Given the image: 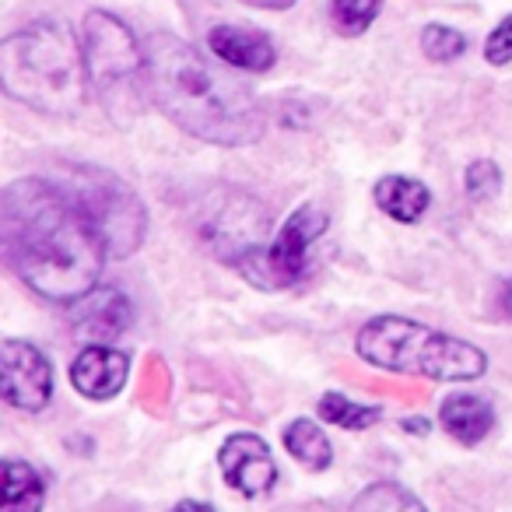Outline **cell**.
I'll use <instances>...</instances> for the list:
<instances>
[{
  "label": "cell",
  "mask_w": 512,
  "mask_h": 512,
  "mask_svg": "<svg viewBox=\"0 0 512 512\" xmlns=\"http://www.w3.org/2000/svg\"><path fill=\"white\" fill-rule=\"evenodd\" d=\"M0 85L46 116H78L88 99L85 46L60 18H39L0 43Z\"/></svg>",
  "instance_id": "3957f363"
},
{
  "label": "cell",
  "mask_w": 512,
  "mask_h": 512,
  "mask_svg": "<svg viewBox=\"0 0 512 512\" xmlns=\"http://www.w3.org/2000/svg\"><path fill=\"white\" fill-rule=\"evenodd\" d=\"M379 11H383V0H330L334 29L341 36H362L376 22Z\"/></svg>",
  "instance_id": "ffe728a7"
},
{
  "label": "cell",
  "mask_w": 512,
  "mask_h": 512,
  "mask_svg": "<svg viewBox=\"0 0 512 512\" xmlns=\"http://www.w3.org/2000/svg\"><path fill=\"white\" fill-rule=\"evenodd\" d=\"M148 99L190 137L242 148L264 137L267 116L242 81L207 64L190 43L155 32L144 43Z\"/></svg>",
  "instance_id": "7a4b0ae2"
},
{
  "label": "cell",
  "mask_w": 512,
  "mask_h": 512,
  "mask_svg": "<svg viewBox=\"0 0 512 512\" xmlns=\"http://www.w3.org/2000/svg\"><path fill=\"white\" fill-rule=\"evenodd\" d=\"M0 362H4V379H0V390L4 400L18 411H43L53 400V365L36 344L15 341L8 337L4 348H0Z\"/></svg>",
  "instance_id": "9c48e42d"
},
{
  "label": "cell",
  "mask_w": 512,
  "mask_h": 512,
  "mask_svg": "<svg viewBox=\"0 0 512 512\" xmlns=\"http://www.w3.org/2000/svg\"><path fill=\"white\" fill-rule=\"evenodd\" d=\"M197 232L204 239V246L218 256L221 264L235 267L242 278L253 274V267L260 264L264 249L271 246V214L260 200H253L242 190H218L214 197H207L204 211H200Z\"/></svg>",
  "instance_id": "52a82bcc"
},
{
  "label": "cell",
  "mask_w": 512,
  "mask_h": 512,
  "mask_svg": "<svg viewBox=\"0 0 512 512\" xmlns=\"http://www.w3.org/2000/svg\"><path fill=\"white\" fill-rule=\"evenodd\" d=\"M207 46L211 53L221 60V64L235 67V71L246 74H264L274 67L278 60V50L274 43L256 29H242V25H214L207 32Z\"/></svg>",
  "instance_id": "4fadbf2b"
},
{
  "label": "cell",
  "mask_w": 512,
  "mask_h": 512,
  "mask_svg": "<svg viewBox=\"0 0 512 512\" xmlns=\"http://www.w3.org/2000/svg\"><path fill=\"white\" fill-rule=\"evenodd\" d=\"M439 421L456 442L477 446L495 428V407L477 393H449L439 407Z\"/></svg>",
  "instance_id": "5bb4252c"
},
{
  "label": "cell",
  "mask_w": 512,
  "mask_h": 512,
  "mask_svg": "<svg viewBox=\"0 0 512 512\" xmlns=\"http://www.w3.org/2000/svg\"><path fill=\"white\" fill-rule=\"evenodd\" d=\"M218 467L228 488L239 491L242 498H264L278 484V463L271 446L253 432L228 435L225 446L218 449Z\"/></svg>",
  "instance_id": "30bf717a"
},
{
  "label": "cell",
  "mask_w": 512,
  "mask_h": 512,
  "mask_svg": "<svg viewBox=\"0 0 512 512\" xmlns=\"http://www.w3.org/2000/svg\"><path fill=\"white\" fill-rule=\"evenodd\" d=\"M400 428H407L411 435H425L428 428H432V421H428V418H404V421H400Z\"/></svg>",
  "instance_id": "484cf974"
},
{
  "label": "cell",
  "mask_w": 512,
  "mask_h": 512,
  "mask_svg": "<svg viewBox=\"0 0 512 512\" xmlns=\"http://www.w3.org/2000/svg\"><path fill=\"white\" fill-rule=\"evenodd\" d=\"M88 81L109 116L130 120L148 95V67L134 32L109 11H88L81 25Z\"/></svg>",
  "instance_id": "5b68a950"
},
{
  "label": "cell",
  "mask_w": 512,
  "mask_h": 512,
  "mask_svg": "<svg viewBox=\"0 0 512 512\" xmlns=\"http://www.w3.org/2000/svg\"><path fill=\"white\" fill-rule=\"evenodd\" d=\"M421 50L432 60H456L463 50H467V39H463L460 29H449V25H425L421 32Z\"/></svg>",
  "instance_id": "44dd1931"
},
{
  "label": "cell",
  "mask_w": 512,
  "mask_h": 512,
  "mask_svg": "<svg viewBox=\"0 0 512 512\" xmlns=\"http://www.w3.org/2000/svg\"><path fill=\"white\" fill-rule=\"evenodd\" d=\"M130 320H134V309H130V299L120 288H95L71 306L74 334L88 344L116 341L130 327Z\"/></svg>",
  "instance_id": "8fae6325"
},
{
  "label": "cell",
  "mask_w": 512,
  "mask_h": 512,
  "mask_svg": "<svg viewBox=\"0 0 512 512\" xmlns=\"http://www.w3.org/2000/svg\"><path fill=\"white\" fill-rule=\"evenodd\" d=\"M376 197V207L386 214V218L400 221V225H414L428 214L432 207V193H428L425 183L411 176H383L372 190Z\"/></svg>",
  "instance_id": "9a60e30c"
},
{
  "label": "cell",
  "mask_w": 512,
  "mask_h": 512,
  "mask_svg": "<svg viewBox=\"0 0 512 512\" xmlns=\"http://www.w3.org/2000/svg\"><path fill=\"white\" fill-rule=\"evenodd\" d=\"M57 186L74 200V207L95 228L106 256L123 260L144 242L148 211H144L141 197L120 176L99 169V165H67Z\"/></svg>",
  "instance_id": "8992f818"
},
{
  "label": "cell",
  "mask_w": 512,
  "mask_h": 512,
  "mask_svg": "<svg viewBox=\"0 0 512 512\" xmlns=\"http://www.w3.org/2000/svg\"><path fill=\"white\" fill-rule=\"evenodd\" d=\"M498 309H502V313L512 320V278L505 281L502 288H498Z\"/></svg>",
  "instance_id": "d4e9b609"
},
{
  "label": "cell",
  "mask_w": 512,
  "mask_h": 512,
  "mask_svg": "<svg viewBox=\"0 0 512 512\" xmlns=\"http://www.w3.org/2000/svg\"><path fill=\"white\" fill-rule=\"evenodd\" d=\"M362 362L404 376H425L435 383H470L488 369V355L470 341L432 330L407 316H376L355 337Z\"/></svg>",
  "instance_id": "277c9868"
},
{
  "label": "cell",
  "mask_w": 512,
  "mask_h": 512,
  "mask_svg": "<svg viewBox=\"0 0 512 512\" xmlns=\"http://www.w3.org/2000/svg\"><path fill=\"white\" fill-rule=\"evenodd\" d=\"M172 512H218V509L207 502H197V498H183V502L172 505Z\"/></svg>",
  "instance_id": "cb8c5ba5"
},
{
  "label": "cell",
  "mask_w": 512,
  "mask_h": 512,
  "mask_svg": "<svg viewBox=\"0 0 512 512\" xmlns=\"http://www.w3.org/2000/svg\"><path fill=\"white\" fill-rule=\"evenodd\" d=\"M463 186H467L470 200H491L498 190H502V169H498L491 158H481V162L467 165V176H463Z\"/></svg>",
  "instance_id": "7402d4cb"
},
{
  "label": "cell",
  "mask_w": 512,
  "mask_h": 512,
  "mask_svg": "<svg viewBox=\"0 0 512 512\" xmlns=\"http://www.w3.org/2000/svg\"><path fill=\"white\" fill-rule=\"evenodd\" d=\"M43 505V474L25 460H4V512H43Z\"/></svg>",
  "instance_id": "2e32d148"
},
{
  "label": "cell",
  "mask_w": 512,
  "mask_h": 512,
  "mask_svg": "<svg viewBox=\"0 0 512 512\" xmlns=\"http://www.w3.org/2000/svg\"><path fill=\"white\" fill-rule=\"evenodd\" d=\"M320 418L337 428H344V432H365V428H372L379 418H383V407L358 404V400L344 397V393H323Z\"/></svg>",
  "instance_id": "ac0fdd59"
},
{
  "label": "cell",
  "mask_w": 512,
  "mask_h": 512,
  "mask_svg": "<svg viewBox=\"0 0 512 512\" xmlns=\"http://www.w3.org/2000/svg\"><path fill=\"white\" fill-rule=\"evenodd\" d=\"M0 249L11 274L46 302L74 306L106 264L95 228L50 179H15L0 197Z\"/></svg>",
  "instance_id": "6da1fadb"
},
{
  "label": "cell",
  "mask_w": 512,
  "mask_h": 512,
  "mask_svg": "<svg viewBox=\"0 0 512 512\" xmlns=\"http://www.w3.org/2000/svg\"><path fill=\"white\" fill-rule=\"evenodd\" d=\"M285 449L292 460H299L302 467L316 470V474L334 463V446H330L327 432L309 418H295L292 425L285 428Z\"/></svg>",
  "instance_id": "e0dca14e"
},
{
  "label": "cell",
  "mask_w": 512,
  "mask_h": 512,
  "mask_svg": "<svg viewBox=\"0 0 512 512\" xmlns=\"http://www.w3.org/2000/svg\"><path fill=\"white\" fill-rule=\"evenodd\" d=\"M484 57H488V64H495V67L512 64V15L488 36V43H484Z\"/></svg>",
  "instance_id": "603a6c76"
},
{
  "label": "cell",
  "mask_w": 512,
  "mask_h": 512,
  "mask_svg": "<svg viewBox=\"0 0 512 512\" xmlns=\"http://www.w3.org/2000/svg\"><path fill=\"white\" fill-rule=\"evenodd\" d=\"M327 214L313 204H302L299 211L288 214L281 232L264 249L260 264L253 267L246 281L260 288H292L309 274V249L316 246L323 232H327Z\"/></svg>",
  "instance_id": "ba28073f"
},
{
  "label": "cell",
  "mask_w": 512,
  "mask_h": 512,
  "mask_svg": "<svg viewBox=\"0 0 512 512\" xmlns=\"http://www.w3.org/2000/svg\"><path fill=\"white\" fill-rule=\"evenodd\" d=\"M130 358L113 344H88L71 362V383L88 400H113L127 386Z\"/></svg>",
  "instance_id": "7c38bea8"
},
{
  "label": "cell",
  "mask_w": 512,
  "mask_h": 512,
  "mask_svg": "<svg viewBox=\"0 0 512 512\" xmlns=\"http://www.w3.org/2000/svg\"><path fill=\"white\" fill-rule=\"evenodd\" d=\"M348 512H428L421 505L418 495H411L407 488L393 481H379V484H369L362 495L351 502Z\"/></svg>",
  "instance_id": "d6986e66"
}]
</instances>
